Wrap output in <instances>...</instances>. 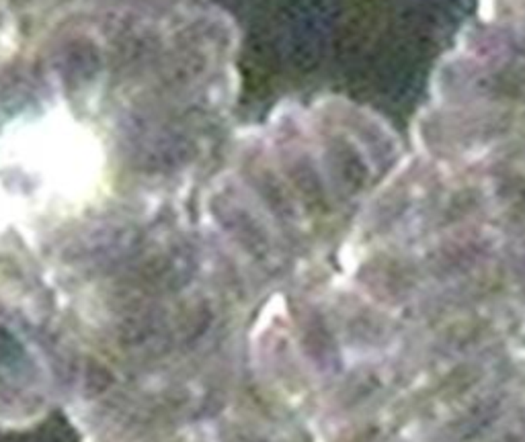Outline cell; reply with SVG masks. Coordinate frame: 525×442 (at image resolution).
Wrapping results in <instances>:
<instances>
[{
    "mask_svg": "<svg viewBox=\"0 0 525 442\" xmlns=\"http://www.w3.org/2000/svg\"><path fill=\"white\" fill-rule=\"evenodd\" d=\"M0 442H80L76 430L62 416L48 418L21 432H0Z\"/></svg>",
    "mask_w": 525,
    "mask_h": 442,
    "instance_id": "cell-1",
    "label": "cell"
},
{
    "mask_svg": "<svg viewBox=\"0 0 525 442\" xmlns=\"http://www.w3.org/2000/svg\"><path fill=\"white\" fill-rule=\"evenodd\" d=\"M8 223H17V213H15L13 199H11L6 185L2 181V174H0V233Z\"/></svg>",
    "mask_w": 525,
    "mask_h": 442,
    "instance_id": "cell-2",
    "label": "cell"
}]
</instances>
